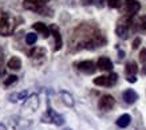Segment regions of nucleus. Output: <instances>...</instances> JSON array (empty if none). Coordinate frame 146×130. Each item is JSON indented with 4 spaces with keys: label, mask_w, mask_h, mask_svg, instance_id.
<instances>
[{
    "label": "nucleus",
    "mask_w": 146,
    "mask_h": 130,
    "mask_svg": "<svg viewBox=\"0 0 146 130\" xmlns=\"http://www.w3.org/2000/svg\"><path fill=\"white\" fill-rule=\"evenodd\" d=\"M16 26H18V20L15 15L9 11L0 8V36L12 35Z\"/></svg>",
    "instance_id": "f257e3e1"
},
{
    "label": "nucleus",
    "mask_w": 146,
    "mask_h": 130,
    "mask_svg": "<svg viewBox=\"0 0 146 130\" xmlns=\"http://www.w3.org/2000/svg\"><path fill=\"white\" fill-rule=\"evenodd\" d=\"M23 8L27 11H31V12H35L38 15L52 16V11L47 7L46 3L40 1V0H23Z\"/></svg>",
    "instance_id": "f03ea898"
},
{
    "label": "nucleus",
    "mask_w": 146,
    "mask_h": 130,
    "mask_svg": "<svg viewBox=\"0 0 146 130\" xmlns=\"http://www.w3.org/2000/svg\"><path fill=\"white\" fill-rule=\"evenodd\" d=\"M131 30H133V18H129V16H125L123 15V16L117 22L115 34L119 36L121 39H127Z\"/></svg>",
    "instance_id": "7ed1b4c3"
},
{
    "label": "nucleus",
    "mask_w": 146,
    "mask_h": 130,
    "mask_svg": "<svg viewBox=\"0 0 146 130\" xmlns=\"http://www.w3.org/2000/svg\"><path fill=\"white\" fill-rule=\"evenodd\" d=\"M42 122H46V123H55V125H58V126H62L63 123H64V118H63V115L55 113L51 107H48L47 113L42 115Z\"/></svg>",
    "instance_id": "20e7f679"
},
{
    "label": "nucleus",
    "mask_w": 146,
    "mask_h": 130,
    "mask_svg": "<svg viewBox=\"0 0 146 130\" xmlns=\"http://www.w3.org/2000/svg\"><path fill=\"white\" fill-rule=\"evenodd\" d=\"M118 81V75L115 72H111L110 75H101V76H97L94 78V85L97 86H103V87H111L114 86Z\"/></svg>",
    "instance_id": "39448f33"
},
{
    "label": "nucleus",
    "mask_w": 146,
    "mask_h": 130,
    "mask_svg": "<svg viewBox=\"0 0 146 130\" xmlns=\"http://www.w3.org/2000/svg\"><path fill=\"white\" fill-rule=\"evenodd\" d=\"M122 9H123L125 16L133 18V16H135V14H138V11L141 9V4H139V1H137V0H125Z\"/></svg>",
    "instance_id": "423d86ee"
},
{
    "label": "nucleus",
    "mask_w": 146,
    "mask_h": 130,
    "mask_svg": "<svg viewBox=\"0 0 146 130\" xmlns=\"http://www.w3.org/2000/svg\"><path fill=\"white\" fill-rule=\"evenodd\" d=\"M98 106H99V109L103 110V111H109V110H111V109L115 106L114 97L110 95V94L102 95L101 99H99V102H98Z\"/></svg>",
    "instance_id": "0eeeda50"
},
{
    "label": "nucleus",
    "mask_w": 146,
    "mask_h": 130,
    "mask_svg": "<svg viewBox=\"0 0 146 130\" xmlns=\"http://www.w3.org/2000/svg\"><path fill=\"white\" fill-rule=\"evenodd\" d=\"M28 56H30L36 64H40V63L46 59V48H43V47H34V48L30 50Z\"/></svg>",
    "instance_id": "6e6552de"
},
{
    "label": "nucleus",
    "mask_w": 146,
    "mask_h": 130,
    "mask_svg": "<svg viewBox=\"0 0 146 130\" xmlns=\"http://www.w3.org/2000/svg\"><path fill=\"white\" fill-rule=\"evenodd\" d=\"M76 68L79 70L80 72H83V74H87V75H90V74H94V72L97 71V64L94 62H91V60H82V62L76 63L75 64Z\"/></svg>",
    "instance_id": "1a4fd4ad"
},
{
    "label": "nucleus",
    "mask_w": 146,
    "mask_h": 130,
    "mask_svg": "<svg viewBox=\"0 0 146 130\" xmlns=\"http://www.w3.org/2000/svg\"><path fill=\"white\" fill-rule=\"evenodd\" d=\"M50 30H51V34L54 36V51H59L63 47V39L60 35V31H59L56 24H51Z\"/></svg>",
    "instance_id": "9d476101"
},
{
    "label": "nucleus",
    "mask_w": 146,
    "mask_h": 130,
    "mask_svg": "<svg viewBox=\"0 0 146 130\" xmlns=\"http://www.w3.org/2000/svg\"><path fill=\"white\" fill-rule=\"evenodd\" d=\"M32 28H34L36 32H39V34L43 36L44 39H47V38L51 35V30H50V28L46 26L44 23H42V22L34 23V24H32Z\"/></svg>",
    "instance_id": "9b49d317"
},
{
    "label": "nucleus",
    "mask_w": 146,
    "mask_h": 130,
    "mask_svg": "<svg viewBox=\"0 0 146 130\" xmlns=\"http://www.w3.org/2000/svg\"><path fill=\"white\" fill-rule=\"evenodd\" d=\"M97 67L101 71H111L113 70V62L107 56H101L97 62Z\"/></svg>",
    "instance_id": "f8f14e48"
},
{
    "label": "nucleus",
    "mask_w": 146,
    "mask_h": 130,
    "mask_svg": "<svg viewBox=\"0 0 146 130\" xmlns=\"http://www.w3.org/2000/svg\"><path fill=\"white\" fill-rule=\"evenodd\" d=\"M122 99L125 101V103H127V105H133L135 101L138 99V94L134 91L133 89H127L123 91V94H122Z\"/></svg>",
    "instance_id": "ddd939ff"
},
{
    "label": "nucleus",
    "mask_w": 146,
    "mask_h": 130,
    "mask_svg": "<svg viewBox=\"0 0 146 130\" xmlns=\"http://www.w3.org/2000/svg\"><path fill=\"white\" fill-rule=\"evenodd\" d=\"M133 31H135V32L146 31V15L139 16L137 20H133Z\"/></svg>",
    "instance_id": "4468645a"
},
{
    "label": "nucleus",
    "mask_w": 146,
    "mask_h": 130,
    "mask_svg": "<svg viewBox=\"0 0 146 130\" xmlns=\"http://www.w3.org/2000/svg\"><path fill=\"white\" fill-rule=\"evenodd\" d=\"M24 107L30 109L31 111H35L36 109L39 107V98H38V95H36V94L31 95V97H30V98L24 102Z\"/></svg>",
    "instance_id": "2eb2a0df"
},
{
    "label": "nucleus",
    "mask_w": 146,
    "mask_h": 130,
    "mask_svg": "<svg viewBox=\"0 0 146 130\" xmlns=\"http://www.w3.org/2000/svg\"><path fill=\"white\" fill-rule=\"evenodd\" d=\"M7 67L9 70H12V71H19L20 68H22V59L19 58V56H12V58L9 59L8 62H7Z\"/></svg>",
    "instance_id": "dca6fc26"
},
{
    "label": "nucleus",
    "mask_w": 146,
    "mask_h": 130,
    "mask_svg": "<svg viewBox=\"0 0 146 130\" xmlns=\"http://www.w3.org/2000/svg\"><path fill=\"white\" fill-rule=\"evenodd\" d=\"M138 72V66L135 62H129L126 63V66H125V74H126V78L127 76H135Z\"/></svg>",
    "instance_id": "f3484780"
},
{
    "label": "nucleus",
    "mask_w": 146,
    "mask_h": 130,
    "mask_svg": "<svg viewBox=\"0 0 146 130\" xmlns=\"http://www.w3.org/2000/svg\"><path fill=\"white\" fill-rule=\"evenodd\" d=\"M130 122H131V117L129 115V114H122L117 119V126H119V127H127L130 125Z\"/></svg>",
    "instance_id": "a211bd4d"
},
{
    "label": "nucleus",
    "mask_w": 146,
    "mask_h": 130,
    "mask_svg": "<svg viewBox=\"0 0 146 130\" xmlns=\"http://www.w3.org/2000/svg\"><path fill=\"white\" fill-rule=\"evenodd\" d=\"M60 97H62V101L66 106H68V107H72V106H74V98H72V95H71L70 93L60 91Z\"/></svg>",
    "instance_id": "6ab92c4d"
},
{
    "label": "nucleus",
    "mask_w": 146,
    "mask_h": 130,
    "mask_svg": "<svg viewBox=\"0 0 146 130\" xmlns=\"http://www.w3.org/2000/svg\"><path fill=\"white\" fill-rule=\"evenodd\" d=\"M105 3H107V0H82L83 5H94L97 8H103Z\"/></svg>",
    "instance_id": "aec40b11"
},
{
    "label": "nucleus",
    "mask_w": 146,
    "mask_h": 130,
    "mask_svg": "<svg viewBox=\"0 0 146 130\" xmlns=\"http://www.w3.org/2000/svg\"><path fill=\"white\" fill-rule=\"evenodd\" d=\"M36 40H38V35H36L35 32H30V34H27L26 35V43L28 46L35 44Z\"/></svg>",
    "instance_id": "412c9836"
},
{
    "label": "nucleus",
    "mask_w": 146,
    "mask_h": 130,
    "mask_svg": "<svg viewBox=\"0 0 146 130\" xmlns=\"http://www.w3.org/2000/svg\"><path fill=\"white\" fill-rule=\"evenodd\" d=\"M16 82H18V76L9 75L4 79V86H11V85H13V83H16Z\"/></svg>",
    "instance_id": "4be33fe9"
},
{
    "label": "nucleus",
    "mask_w": 146,
    "mask_h": 130,
    "mask_svg": "<svg viewBox=\"0 0 146 130\" xmlns=\"http://www.w3.org/2000/svg\"><path fill=\"white\" fill-rule=\"evenodd\" d=\"M107 5L110 8H119L122 5V0H107Z\"/></svg>",
    "instance_id": "5701e85b"
},
{
    "label": "nucleus",
    "mask_w": 146,
    "mask_h": 130,
    "mask_svg": "<svg viewBox=\"0 0 146 130\" xmlns=\"http://www.w3.org/2000/svg\"><path fill=\"white\" fill-rule=\"evenodd\" d=\"M27 91L24 90V91H20V93H18V99L19 101H22V102H26L27 101Z\"/></svg>",
    "instance_id": "b1692460"
},
{
    "label": "nucleus",
    "mask_w": 146,
    "mask_h": 130,
    "mask_svg": "<svg viewBox=\"0 0 146 130\" xmlns=\"http://www.w3.org/2000/svg\"><path fill=\"white\" fill-rule=\"evenodd\" d=\"M139 60L141 62H146V48L141 50V52H139Z\"/></svg>",
    "instance_id": "393cba45"
},
{
    "label": "nucleus",
    "mask_w": 146,
    "mask_h": 130,
    "mask_svg": "<svg viewBox=\"0 0 146 130\" xmlns=\"http://www.w3.org/2000/svg\"><path fill=\"white\" fill-rule=\"evenodd\" d=\"M139 44H141V38H135V39H134V42H133V48L134 50L138 48V47H139Z\"/></svg>",
    "instance_id": "a878e982"
},
{
    "label": "nucleus",
    "mask_w": 146,
    "mask_h": 130,
    "mask_svg": "<svg viewBox=\"0 0 146 130\" xmlns=\"http://www.w3.org/2000/svg\"><path fill=\"white\" fill-rule=\"evenodd\" d=\"M9 101H11V102H18L19 99H18V93H15V94H12L11 95V97H9Z\"/></svg>",
    "instance_id": "bb28decb"
},
{
    "label": "nucleus",
    "mask_w": 146,
    "mask_h": 130,
    "mask_svg": "<svg viewBox=\"0 0 146 130\" xmlns=\"http://www.w3.org/2000/svg\"><path fill=\"white\" fill-rule=\"evenodd\" d=\"M126 81L130 82V83H135V82H137V76H127Z\"/></svg>",
    "instance_id": "cd10ccee"
},
{
    "label": "nucleus",
    "mask_w": 146,
    "mask_h": 130,
    "mask_svg": "<svg viewBox=\"0 0 146 130\" xmlns=\"http://www.w3.org/2000/svg\"><path fill=\"white\" fill-rule=\"evenodd\" d=\"M125 58V51H119L118 52V59H123Z\"/></svg>",
    "instance_id": "c85d7f7f"
},
{
    "label": "nucleus",
    "mask_w": 146,
    "mask_h": 130,
    "mask_svg": "<svg viewBox=\"0 0 146 130\" xmlns=\"http://www.w3.org/2000/svg\"><path fill=\"white\" fill-rule=\"evenodd\" d=\"M142 74H143V75H146V63L143 64V67H142Z\"/></svg>",
    "instance_id": "c756f323"
},
{
    "label": "nucleus",
    "mask_w": 146,
    "mask_h": 130,
    "mask_svg": "<svg viewBox=\"0 0 146 130\" xmlns=\"http://www.w3.org/2000/svg\"><path fill=\"white\" fill-rule=\"evenodd\" d=\"M0 130H7L5 125H3V123H0Z\"/></svg>",
    "instance_id": "7c9ffc66"
},
{
    "label": "nucleus",
    "mask_w": 146,
    "mask_h": 130,
    "mask_svg": "<svg viewBox=\"0 0 146 130\" xmlns=\"http://www.w3.org/2000/svg\"><path fill=\"white\" fill-rule=\"evenodd\" d=\"M40 1H43V3H46V4H47V3H48L50 0H40Z\"/></svg>",
    "instance_id": "2f4dec72"
},
{
    "label": "nucleus",
    "mask_w": 146,
    "mask_h": 130,
    "mask_svg": "<svg viewBox=\"0 0 146 130\" xmlns=\"http://www.w3.org/2000/svg\"><path fill=\"white\" fill-rule=\"evenodd\" d=\"M0 74H1V68H0Z\"/></svg>",
    "instance_id": "473e14b6"
}]
</instances>
